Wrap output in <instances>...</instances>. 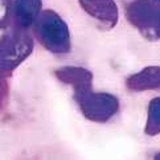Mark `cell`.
<instances>
[{
  "mask_svg": "<svg viewBox=\"0 0 160 160\" xmlns=\"http://www.w3.org/2000/svg\"><path fill=\"white\" fill-rule=\"evenodd\" d=\"M78 3L103 29H112L118 24L119 8L115 0H78Z\"/></svg>",
  "mask_w": 160,
  "mask_h": 160,
  "instance_id": "cell-5",
  "label": "cell"
},
{
  "mask_svg": "<svg viewBox=\"0 0 160 160\" xmlns=\"http://www.w3.org/2000/svg\"><path fill=\"white\" fill-rule=\"evenodd\" d=\"M11 12V0H0V27L8 24Z\"/></svg>",
  "mask_w": 160,
  "mask_h": 160,
  "instance_id": "cell-9",
  "label": "cell"
},
{
  "mask_svg": "<svg viewBox=\"0 0 160 160\" xmlns=\"http://www.w3.org/2000/svg\"><path fill=\"white\" fill-rule=\"evenodd\" d=\"M56 77L73 89V99L82 115L95 123H106L115 117L119 101L114 94L93 90V73L81 66H61Z\"/></svg>",
  "mask_w": 160,
  "mask_h": 160,
  "instance_id": "cell-1",
  "label": "cell"
},
{
  "mask_svg": "<svg viewBox=\"0 0 160 160\" xmlns=\"http://www.w3.org/2000/svg\"><path fill=\"white\" fill-rule=\"evenodd\" d=\"M144 132L148 136H156L160 134V97L153 98L148 105Z\"/></svg>",
  "mask_w": 160,
  "mask_h": 160,
  "instance_id": "cell-8",
  "label": "cell"
},
{
  "mask_svg": "<svg viewBox=\"0 0 160 160\" xmlns=\"http://www.w3.org/2000/svg\"><path fill=\"white\" fill-rule=\"evenodd\" d=\"M42 11L41 0H18L15 7L16 21L19 22L20 28H29L35 24L36 19Z\"/></svg>",
  "mask_w": 160,
  "mask_h": 160,
  "instance_id": "cell-7",
  "label": "cell"
},
{
  "mask_svg": "<svg viewBox=\"0 0 160 160\" xmlns=\"http://www.w3.org/2000/svg\"><path fill=\"white\" fill-rule=\"evenodd\" d=\"M126 18L143 37L160 40V8L152 0H132L126 5Z\"/></svg>",
  "mask_w": 160,
  "mask_h": 160,
  "instance_id": "cell-3",
  "label": "cell"
},
{
  "mask_svg": "<svg viewBox=\"0 0 160 160\" xmlns=\"http://www.w3.org/2000/svg\"><path fill=\"white\" fill-rule=\"evenodd\" d=\"M126 86L132 93L160 90V66H147L131 74L126 79Z\"/></svg>",
  "mask_w": 160,
  "mask_h": 160,
  "instance_id": "cell-6",
  "label": "cell"
},
{
  "mask_svg": "<svg viewBox=\"0 0 160 160\" xmlns=\"http://www.w3.org/2000/svg\"><path fill=\"white\" fill-rule=\"evenodd\" d=\"M155 159H156V160H160V152H158L156 155H155Z\"/></svg>",
  "mask_w": 160,
  "mask_h": 160,
  "instance_id": "cell-11",
  "label": "cell"
},
{
  "mask_svg": "<svg viewBox=\"0 0 160 160\" xmlns=\"http://www.w3.org/2000/svg\"><path fill=\"white\" fill-rule=\"evenodd\" d=\"M33 50V40L25 28L5 35L0 40V65L13 69Z\"/></svg>",
  "mask_w": 160,
  "mask_h": 160,
  "instance_id": "cell-4",
  "label": "cell"
},
{
  "mask_svg": "<svg viewBox=\"0 0 160 160\" xmlns=\"http://www.w3.org/2000/svg\"><path fill=\"white\" fill-rule=\"evenodd\" d=\"M152 2H153V3H155V4L158 5V7L160 8V0H152Z\"/></svg>",
  "mask_w": 160,
  "mask_h": 160,
  "instance_id": "cell-10",
  "label": "cell"
},
{
  "mask_svg": "<svg viewBox=\"0 0 160 160\" xmlns=\"http://www.w3.org/2000/svg\"><path fill=\"white\" fill-rule=\"evenodd\" d=\"M35 36L53 54H66L72 50L70 29L65 20L53 9H44L35 21Z\"/></svg>",
  "mask_w": 160,
  "mask_h": 160,
  "instance_id": "cell-2",
  "label": "cell"
}]
</instances>
